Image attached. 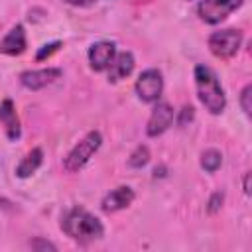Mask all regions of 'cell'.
Here are the masks:
<instances>
[{"label": "cell", "mask_w": 252, "mask_h": 252, "mask_svg": "<svg viewBox=\"0 0 252 252\" xmlns=\"http://www.w3.org/2000/svg\"><path fill=\"white\" fill-rule=\"evenodd\" d=\"M173 122V108L167 102H158L150 114V120L146 124V134L150 138L161 136Z\"/></svg>", "instance_id": "obj_7"}, {"label": "cell", "mask_w": 252, "mask_h": 252, "mask_svg": "<svg viewBox=\"0 0 252 252\" xmlns=\"http://www.w3.org/2000/svg\"><path fill=\"white\" fill-rule=\"evenodd\" d=\"M240 45H242V32L240 30L228 28V30L215 32L209 37V49L219 59H230L232 55H236Z\"/></svg>", "instance_id": "obj_4"}, {"label": "cell", "mask_w": 252, "mask_h": 252, "mask_svg": "<svg viewBox=\"0 0 252 252\" xmlns=\"http://www.w3.org/2000/svg\"><path fill=\"white\" fill-rule=\"evenodd\" d=\"M148 161H150V150H148V146H138L130 154V158H128V165L130 167H136V169L144 167Z\"/></svg>", "instance_id": "obj_16"}, {"label": "cell", "mask_w": 252, "mask_h": 252, "mask_svg": "<svg viewBox=\"0 0 252 252\" xmlns=\"http://www.w3.org/2000/svg\"><path fill=\"white\" fill-rule=\"evenodd\" d=\"M136 94L142 102H156L163 91V79L158 69H146L136 79Z\"/></svg>", "instance_id": "obj_6"}, {"label": "cell", "mask_w": 252, "mask_h": 252, "mask_svg": "<svg viewBox=\"0 0 252 252\" xmlns=\"http://www.w3.org/2000/svg\"><path fill=\"white\" fill-rule=\"evenodd\" d=\"M100 144H102V136H100V132L98 130H93V132H89L69 154H67V158H65V169L67 171H71V173H75V171H79V169H83L87 163H89V159L96 154V150L100 148Z\"/></svg>", "instance_id": "obj_3"}, {"label": "cell", "mask_w": 252, "mask_h": 252, "mask_svg": "<svg viewBox=\"0 0 252 252\" xmlns=\"http://www.w3.org/2000/svg\"><path fill=\"white\" fill-rule=\"evenodd\" d=\"M61 77V69L57 67H47V69H32V71H24L20 75V83L30 89V91H39L51 83H55Z\"/></svg>", "instance_id": "obj_8"}, {"label": "cell", "mask_w": 252, "mask_h": 252, "mask_svg": "<svg viewBox=\"0 0 252 252\" xmlns=\"http://www.w3.org/2000/svg\"><path fill=\"white\" fill-rule=\"evenodd\" d=\"M0 126L6 132V138L10 142H16L22 136V128H20V118L16 114V106L12 102V98H4L0 102Z\"/></svg>", "instance_id": "obj_10"}, {"label": "cell", "mask_w": 252, "mask_h": 252, "mask_svg": "<svg viewBox=\"0 0 252 252\" xmlns=\"http://www.w3.org/2000/svg\"><path fill=\"white\" fill-rule=\"evenodd\" d=\"M250 96H252V85H246V87L242 89V93H240V106H242V110H244L246 116H250V112H252Z\"/></svg>", "instance_id": "obj_17"}, {"label": "cell", "mask_w": 252, "mask_h": 252, "mask_svg": "<svg viewBox=\"0 0 252 252\" xmlns=\"http://www.w3.org/2000/svg\"><path fill=\"white\" fill-rule=\"evenodd\" d=\"M32 248H33V250H57L55 244H51V242H47V240H43V238H33V240H32Z\"/></svg>", "instance_id": "obj_21"}, {"label": "cell", "mask_w": 252, "mask_h": 252, "mask_svg": "<svg viewBox=\"0 0 252 252\" xmlns=\"http://www.w3.org/2000/svg\"><path fill=\"white\" fill-rule=\"evenodd\" d=\"M41 161H43V152H41V148H33L20 163H18V167H16V175L18 177H30L32 173H35L37 171V167L41 165Z\"/></svg>", "instance_id": "obj_14"}, {"label": "cell", "mask_w": 252, "mask_h": 252, "mask_svg": "<svg viewBox=\"0 0 252 252\" xmlns=\"http://www.w3.org/2000/svg\"><path fill=\"white\" fill-rule=\"evenodd\" d=\"M132 71H134V55L130 51L116 53L112 63H110V67H108V81L116 83V81L128 77Z\"/></svg>", "instance_id": "obj_13"}, {"label": "cell", "mask_w": 252, "mask_h": 252, "mask_svg": "<svg viewBox=\"0 0 252 252\" xmlns=\"http://www.w3.org/2000/svg\"><path fill=\"white\" fill-rule=\"evenodd\" d=\"M61 230L77 242H93L104 234L102 222L83 207H73L63 215Z\"/></svg>", "instance_id": "obj_1"}, {"label": "cell", "mask_w": 252, "mask_h": 252, "mask_svg": "<svg viewBox=\"0 0 252 252\" xmlns=\"http://www.w3.org/2000/svg\"><path fill=\"white\" fill-rule=\"evenodd\" d=\"M244 0H201L197 14L205 24H220L228 14L238 10Z\"/></svg>", "instance_id": "obj_5"}, {"label": "cell", "mask_w": 252, "mask_h": 252, "mask_svg": "<svg viewBox=\"0 0 252 252\" xmlns=\"http://www.w3.org/2000/svg\"><path fill=\"white\" fill-rule=\"evenodd\" d=\"M222 165V154L219 150H205L201 154V167L209 173H215Z\"/></svg>", "instance_id": "obj_15"}, {"label": "cell", "mask_w": 252, "mask_h": 252, "mask_svg": "<svg viewBox=\"0 0 252 252\" xmlns=\"http://www.w3.org/2000/svg\"><path fill=\"white\" fill-rule=\"evenodd\" d=\"M26 30L22 24H16L0 41V53L4 55H22L26 51Z\"/></svg>", "instance_id": "obj_12"}, {"label": "cell", "mask_w": 252, "mask_h": 252, "mask_svg": "<svg viewBox=\"0 0 252 252\" xmlns=\"http://www.w3.org/2000/svg\"><path fill=\"white\" fill-rule=\"evenodd\" d=\"M61 47V41H51V43H45L39 51H37V55H35V59L37 61H41V59H45V57H49L51 53H55L57 49Z\"/></svg>", "instance_id": "obj_18"}, {"label": "cell", "mask_w": 252, "mask_h": 252, "mask_svg": "<svg viewBox=\"0 0 252 252\" xmlns=\"http://www.w3.org/2000/svg\"><path fill=\"white\" fill-rule=\"evenodd\" d=\"M195 87H197V96L201 104L211 112V114H220L226 106V96L220 87V81L217 73L207 67V65H197L195 67Z\"/></svg>", "instance_id": "obj_2"}, {"label": "cell", "mask_w": 252, "mask_h": 252, "mask_svg": "<svg viewBox=\"0 0 252 252\" xmlns=\"http://www.w3.org/2000/svg\"><path fill=\"white\" fill-rule=\"evenodd\" d=\"M195 118V108L193 106H183L179 110V116H177V124L179 126H187V122H191Z\"/></svg>", "instance_id": "obj_19"}, {"label": "cell", "mask_w": 252, "mask_h": 252, "mask_svg": "<svg viewBox=\"0 0 252 252\" xmlns=\"http://www.w3.org/2000/svg\"><path fill=\"white\" fill-rule=\"evenodd\" d=\"M132 201H134L132 187L120 185V187H116V189H112L110 193L104 195V199L100 201V209L104 213H116V211H122L126 207H130Z\"/></svg>", "instance_id": "obj_11"}, {"label": "cell", "mask_w": 252, "mask_h": 252, "mask_svg": "<svg viewBox=\"0 0 252 252\" xmlns=\"http://www.w3.org/2000/svg\"><path fill=\"white\" fill-rule=\"evenodd\" d=\"M244 193L250 195V173L244 175Z\"/></svg>", "instance_id": "obj_23"}, {"label": "cell", "mask_w": 252, "mask_h": 252, "mask_svg": "<svg viewBox=\"0 0 252 252\" xmlns=\"http://www.w3.org/2000/svg\"><path fill=\"white\" fill-rule=\"evenodd\" d=\"M67 4H71V6H79V8H89V6H93L96 0H65Z\"/></svg>", "instance_id": "obj_22"}, {"label": "cell", "mask_w": 252, "mask_h": 252, "mask_svg": "<svg viewBox=\"0 0 252 252\" xmlns=\"http://www.w3.org/2000/svg\"><path fill=\"white\" fill-rule=\"evenodd\" d=\"M116 55V45L112 41H96L89 47V63L94 71H106Z\"/></svg>", "instance_id": "obj_9"}, {"label": "cell", "mask_w": 252, "mask_h": 252, "mask_svg": "<svg viewBox=\"0 0 252 252\" xmlns=\"http://www.w3.org/2000/svg\"><path fill=\"white\" fill-rule=\"evenodd\" d=\"M222 199H224V195H222L220 191L213 193L211 199H209V213H217V211L222 207Z\"/></svg>", "instance_id": "obj_20"}]
</instances>
